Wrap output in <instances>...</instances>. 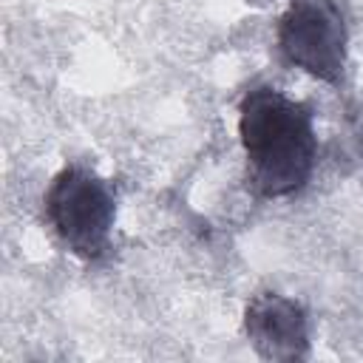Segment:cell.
Instances as JSON below:
<instances>
[{"mask_svg":"<svg viewBox=\"0 0 363 363\" xmlns=\"http://www.w3.org/2000/svg\"><path fill=\"white\" fill-rule=\"evenodd\" d=\"M238 139L258 196L284 199L306 187L318 162L315 113L278 88H250L238 105Z\"/></svg>","mask_w":363,"mask_h":363,"instance_id":"6da1fadb","label":"cell"},{"mask_svg":"<svg viewBox=\"0 0 363 363\" xmlns=\"http://www.w3.org/2000/svg\"><path fill=\"white\" fill-rule=\"evenodd\" d=\"M45 216L68 252L96 261L111 247L116 221L113 187L82 164L62 167L45 190Z\"/></svg>","mask_w":363,"mask_h":363,"instance_id":"7a4b0ae2","label":"cell"},{"mask_svg":"<svg viewBox=\"0 0 363 363\" xmlns=\"http://www.w3.org/2000/svg\"><path fill=\"white\" fill-rule=\"evenodd\" d=\"M284 60L320 82H340L346 71L349 31L335 0H292L278 20Z\"/></svg>","mask_w":363,"mask_h":363,"instance_id":"3957f363","label":"cell"},{"mask_svg":"<svg viewBox=\"0 0 363 363\" xmlns=\"http://www.w3.org/2000/svg\"><path fill=\"white\" fill-rule=\"evenodd\" d=\"M244 332L264 360H306L312 352L306 309L281 292H258L244 309Z\"/></svg>","mask_w":363,"mask_h":363,"instance_id":"277c9868","label":"cell"}]
</instances>
